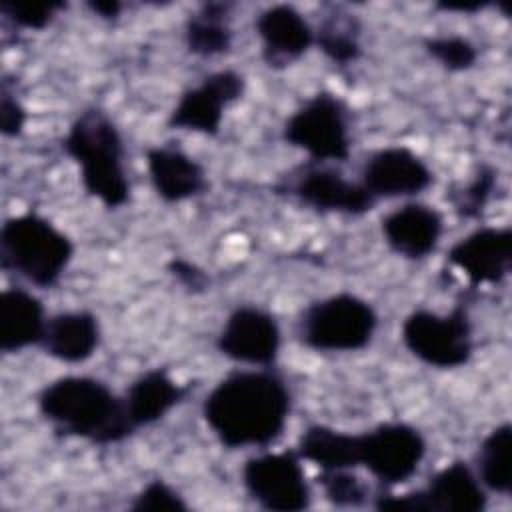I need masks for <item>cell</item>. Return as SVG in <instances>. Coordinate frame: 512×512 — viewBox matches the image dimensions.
Masks as SVG:
<instances>
[{
    "label": "cell",
    "instance_id": "obj_1",
    "mask_svg": "<svg viewBox=\"0 0 512 512\" xmlns=\"http://www.w3.org/2000/svg\"><path fill=\"white\" fill-rule=\"evenodd\" d=\"M292 394L272 366L232 370L206 394L202 416L224 448H266L286 428Z\"/></svg>",
    "mask_w": 512,
    "mask_h": 512
},
{
    "label": "cell",
    "instance_id": "obj_2",
    "mask_svg": "<svg viewBox=\"0 0 512 512\" xmlns=\"http://www.w3.org/2000/svg\"><path fill=\"white\" fill-rule=\"evenodd\" d=\"M40 416L60 434L98 446L124 442L134 434L122 396L94 376H62L36 396Z\"/></svg>",
    "mask_w": 512,
    "mask_h": 512
},
{
    "label": "cell",
    "instance_id": "obj_3",
    "mask_svg": "<svg viewBox=\"0 0 512 512\" xmlns=\"http://www.w3.org/2000/svg\"><path fill=\"white\" fill-rule=\"evenodd\" d=\"M62 150L78 164L84 192L104 208L118 210L130 200L124 138L106 110L88 106L78 112L62 138Z\"/></svg>",
    "mask_w": 512,
    "mask_h": 512
},
{
    "label": "cell",
    "instance_id": "obj_4",
    "mask_svg": "<svg viewBox=\"0 0 512 512\" xmlns=\"http://www.w3.org/2000/svg\"><path fill=\"white\" fill-rule=\"evenodd\" d=\"M74 244L48 218L26 212L6 218L0 230V264L36 288H52L72 262Z\"/></svg>",
    "mask_w": 512,
    "mask_h": 512
},
{
    "label": "cell",
    "instance_id": "obj_5",
    "mask_svg": "<svg viewBox=\"0 0 512 512\" xmlns=\"http://www.w3.org/2000/svg\"><path fill=\"white\" fill-rule=\"evenodd\" d=\"M378 328V314L364 298L338 292L310 302L298 316V340L316 352L364 350Z\"/></svg>",
    "mask_w": 512,
    "mask_h": 512
},
{
    "label": "cell",
    "instance_id": "obj_6",
    "mask_svg": "<svg viewBox=\"0 0 512 512\" xmlns=\"http://www.w3.org/2000/svg\"><path fill=\"white\" fill-rule=\"evenodd\" d=\"M402 344L426 366L438 370L466 366L474 352L468 304L456 302L446 314L426 308L412 310L402 322Z\"/></svg>",
    "mask_w": 512,
    "mask_h": 512
},
{
    "label": "cell",
    "instance_id": "obj_7",
    "mask_svg": "<svg viewBox=\"0 0 512 512\" xmlns=\"http://www.w3.org/2000/svg\"><path fill=\"white\" fill-rule=\"evenodd\" d=\"M282 138L312 162H346L352 150L348 108L334 94L316 92L286 118Z\"/></svg>",
    "mask_w": 512,
    "mask_h": 512
},
{
    "label": "cell",
    "instance_id": "obj_8",
    "mask_svg": "<svg viewBox=\"0 0 512 512\" xmlns=\"http://www.w3.org/2000/svg\"><path fill=\"white\" fill-rule=\"evenodd\" d=\"M240 476L250 500L264 510L300 512L312 504V490L296 448L256 454L244 462Z\"/></svg>",
    "mask_w": 512,
    "mask_h": 512
},
{
    "label": "cell",
    "instance_id": "obj_9",
    "mask_svg": "<svg viewBox=\"0 0 512 512\" xmlns=\"http://www.w3.org/2000/svg\"><path fill=\"white\" fill-rule=\"evenodd\" d=\"M486 488L464 460L438 470L424 488L408 494L380 492L374 508L382 512H484Z\"/></svg>",
    "mask_w": 512,
    "mask_h": 512
},
{
    "label": "cell",
    "instance_id": "obj_10",
    "mask_svg": "<svg viewBox=\"0 0 512 512\" xmlns=\"http://www.w3.org/2000/svg\"><path fill=\"white\" fill-rule=\"evenodd\" d=\"M426 438L406 422H382L356 434V462L366 468L380 486L390 488L408 482L426 456Z\"/></svg>",
    "mask_w": 512,
    "mask_h": 512
},
{
    "label": "cell",
    "instance_id": "obj_11",
    "mask_svg": "<svg viewBox=\"0 0 512 512\" xmlns=\"http://www.w3.org/2000/svg\"><path fill=\"white\" fill-rule=\"evenodd\" d=\"M276 194H286L302 206L320 214L362 216L376 206V200L360 182L348 180L342 172L308 162L274 186Z\"/></svg>",
    "mask_w": 512,
    "mask_h": 512
},
{
    "label": "cell",
    "instance_id": "obj_12",
    "mask_svg": "<svg viewBox=\"0 0 512 512\" xmlns=\"http://www.w3.org/2000/svg\"><path fill=\"white\" fill-rule=\"evenodd\" d=\"M244 88L246 80L236 70L224 68L210 72L180 94L166 124L174 130L216 136L222 126L224 110L242 98Z\"/></svg>",
    "mask_w": 512,
    "mask_h": 512
},
{
    "label": "cell",
    "instance_id": "obj_13",
    "mask_svg": "<svg viewBox=\"0 0 512 512\" xmlns=\"http://www.w3.org/2000/svg\"><path fill=\"white\" fill-rule=\"evenodd\" d=\"M280 344L278 320L268 310L252 304L234 308L216 338V348L224 358L258 368L276 362Z\"/></svg>",
    "mask_w": 512,
    "mask_h": 512
},
{
    "label": "cell",
    "instance_id": "obj_14",
    "mask_svg": "<svg viewBox=\"0 0 512 512\" xmlns=\"http://www.w3.org/2000/svg\"><path fill=\"white\" fill-rule=\"evenodd\" d=\"M358 182L378 202L382 198H408L424 192L434 182V172L414 150L386 146L364 160Z\"/></svg>",
    "mask_w": 512,
    "mask_h": 512
},
{
    "label": "cell",
    "instance_id": "obj_15",
    "mask_svg": "<svg viewBox=\"0 0 512 512\" xmlns=\"http://www.w3.org/2000/svg\"><path fill=\"white\" fill-rule=\"evenodd\" d=\"M448 262L460 268L472 286L500 284L512 266V228L480 226L448 250Z\"/></svg>",
    "mask_w": 512,
    "mask_h": 512
},
{
    "label": "cell",
    "instance_id": "obj_16",
    "mask_svg": "<svg viewBox=\"0 0 512 512\" xmlns=\"http://www.w3.org/2000/svg\"><path fill=\"white\" fill-rule=\"evenodd\" d=\"M262 42V60L270 68H286L314 46V30L290 4H274L258 12L254 20Z\"/></svg>",
    "mask_w": 512,
    "mask_h": 512
},
{
    "label": "cell",
    "instance_id": "obj_17",
    "mask_svg": "<svg viewBox=\"0 0 512 512\" xmlns=\"http://www.w3.org/2000/svg\"><path fill=\"white\" fill-rule=\"evenodd\" d=\"M382 236L388 248L406 260L430 256L444 232L442 214L422 202H406L382 218Z\"/></svg>",
    "mask_w": 512,
    "mask_h": 512
},
{
    "label": "cell",
    "instance_id": "obj_18",
    "mask_svg": "<svg viewBox=\"0 0 512 512\" xmlns=\"http://www.w3.org/2000/svg\"><path fill=\"white\" fill-rule=\"evenodd\" d=\"M146 166L156 196L166 204L200 196L208 188L204 166L176 144L146 148Z\"/></svg>",
    "mask_w": 512,
    "mask_h": 512
},
{
    "label": "cell",
    "instance_id": "obj_19",
    "mask_svg": "<svg viewBox=\"0 0 512 512\" xmlns=\"http://www.w3.org/2000/svg\"><path fill=\"white\" fill-rule=\"evenodd\" d=\"M188 394V386L178 384L168 370L152 368L140 374L124 390L122 402L134 432L162 420Z\"/></svg>",
    "mask_w": 512,
    "mask_h": 512
},
{
    "label": "cell",
    "instance_id": "obj_20",
    "mask_svg": "<svg viewBox=\"0 0 512 512\" xmlns=\"http://www.w3.org/2000/svg\"><path fill=\"white\" fill-rule=\"evenodd\" d=\"M46 322L44 304L26 288L12 286L0 294V350L4 354L40 346Z\"/></svg>",
    "mask_w": 512,
    "mask_h": 512
},
{
    "label": "cell",
    "instance_id": "obj_21",
    "mask_svg": "<svg viewBox=\"0 0 512 512\" xmlns=\"http://www.w3.org/2000/svg\"><path fill=\"white\" fill-rule=\"evenodd\" d=\"M100 344V322L90 310H68L48 318L42 350L66 364H80L94 356Z\"/></svg>",
    "mask_w": 512,
    "mask_h": 512
},
{
    "label": "cell",
    "instance_id": "obj_22",
    "mask_svg": "<svg viewBox=\"0 0 512 512\" xmlns=\"http://www.w3.org/2000/svg\"><path fill=\"white\" fill-rule=\"evenodd\" d=\"M232 40V4L228 2H204L184 22V44L194 56H222L230 52Z\"/></svg>",
    "mask_w": 512,
    "mask_h": 512
},
{
    "label": "cell",
    "instance_id": "obj_23",
    "mask_svg": "<svg viewBox=\"0 0 512 512\" xmlns=\"http://www.w3.org/2000/svg\"><path fill=\"white\" fill-rule=\"evenodd\" d=\"M302 460L314 462L320 470H354L356 434L334 430L326 424H310L296 442Z\"/></svg>",
    "mask_w": 512,
    "mask_h": 512
},
{
    "label": "cell",
    "instance_id": "obj_24",
    "mask_svg": "<svg viewBox=\"0 0 512 512\" xmlns=\"http://www.w3.org/2000/svg\"><path fill=\"white\" fill-rule=\"evenodd\" d=\"M476 476L490 492H512V426L502 422L482 440L476 452Z\"/></svg>",
    "mask_w": 512,
    "mask_h": 512
},
{
    "label": "cell",
    "instance_id": "obj_25",
    "mask_svg": "<svg viewBox=\"0 0 512 512\" xmlns=\"http://www.w3.org/2000/svg\"><path fill=\"white\" fill-rule=\"evenodd\" d=\"M314 44L336 66H350L362 56L360 22L346 12H334L314 32Z\"/></svg>",
    "mask_w": 512,
    "mask_h": 512
},
{
    "label": "cell",
    "instance_id": "obj_26",
    "mask_svg": "<svg viewBox=\"0 0 512 512\" xmlns=\"http://www.w3.org/2000/svg\"><path fill=\"white\" fill-rule=\"evenodd\" d=\"M496 188V170L488 164H480L470 182L458 186L446 194L452 202L454 212L460 218H478L486 208L492 192Z\"/></svg>",
    "mask_w": 512,
    "mask_h": 512
},
{
    "label": "cell",
    "instance_id": "obj_27",
    "mask_svg": "<svg viewBox=\"0 0 512 512\" xmlns=\"http://www.w3.org/2000/svg\"><path fill=\"white\" fill-rule=\"evenodd\" d=\"M324 498L338 508H360L370 498L368 484L352 470H322L318 474Z\"/></svg>",
    "mask_w": 512,
    "mask_h": 512
},
{
    "label": "cell",
    "instance_id": "obj_28",
    "mask_svg": "<svg viewBox=\"0 0 512 512\" xmlns=\"http://www.w3.org/2000/svg\"><path fill=\"white\" fill-rule=\"evenodd\" d=\"M426 54L448 72L470 70L478 60V48L464 36H428L422 42Z\"/></svg>",
    "mask_w": 512,
    "mask_h": 512
},
{
    "label": "cell",
    "instance_id": "obj_29",
    "mask_svg": "<svg viewBox=\"0 0 512 512\" xmlns=\"http://www.w3.org/2000/svg\"><path fill=\"white\" fill-rule=\"evenodd\" d=\"M66 8V2L50 0V2H18V0H2V14L18 28L26 30H44L52 24L56 14Z\"/></svg>",
    "mask_w": 512,
    "mask_h": 512
},
{
    "label": "cell",
    "instance_id": "obj_30",
    "mask_svg": "<svg viewBox=\"0 0 512 512\" xmlns=\"http://www.w3.org/2000/svg\"><path fill=\"white\" fill-rule=\"evenodd\" d=\"M134 512H158V510H172V512H186L188 502L180 496L176 488H172L168 482L156 478L142 486L138 494H134L130 506Z\"/></svg>",
    "mask_w": 512,
    "mask_h": 512
},
{
    "label": "cell",
    "instance_id": "obj_31",
    "mask_svg": "<svg viewBox=\"0 0 512 512\" xmlns=\"http://www.w3.org/2000/svg\"><path fill=\"white\" fill-rule=\"evenodd\" d=\"M24 126H26V108L4 82L0 92V130L6 138H16L22 134Z\"/></svg>",
    "mask_w": 512,
    "mask_h": 512
},
{
    "label": "cell",
    "instance_id": "obj_32",
    "mask_svg": "<svg viewBox=\"0 0 512 512\" xmlns=\"http://www.w3.org/2000/svg\"><path fill=\"white\" fill-rule=\"evenodd\" d=\"M168 270L178 278V282H182L188 290H194V292H200L208 286V276L196 268L194 264H190L188 260H182V258H174L170 260L168 264Z\"/></svg>",
    "mask_w": 512,
    "mask_h": 512
},
{
    "label": "cell",
    "instance_id": "obj_33",
    "mask_svg": "<svg viewBox=\"0 0 512 512\" xmlns=\"http://www.w3.org/2000/svg\"><path fill=\"white\" fill-rule=\"evenodd\" d=\"M88 8L102 20H116L124 8V4L116 0H92L88 2Z\"/></svg>",
    "mask_w": 512,
    "mask_h": 512
},
{
    "label": "cell",
    "instance_id": "obj_34",
    "mask_svg": "<svg viewBox=\"0 0 512 512\" xmlns=\"http://www.w3.org/2000/svg\"><path fill=\"white\" fill-rule=\"evenodd\" d=\"M484 6H486L484 2H440L438 4L440 10H446V12H466V14L478 12Z\"/></svg>",
    "mask_w": 512,
    "mask_h": 512
}]
</instances>
